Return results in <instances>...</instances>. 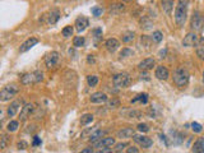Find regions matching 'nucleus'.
Masks as SVG:
<instances>
[{"label": "nucleus", "instance_id": "ea45409f", "mask_svg": "<svg viewBox=\"0 0 204 153\" xmlns=\"http://www.w3.org/2000/svg\"><path fill=\"white\" fill-rule=\"evenodd\" d=\"M128 116L130 119H141L142 117V112L141 111H137V110H133L128 114Z\"/></svg>", "mask_w": 204, "mask_h": 153}, {"label": "nucleus", "instance_id": "4468645a", "mask_svg": "<svg viewBox=\"0 0 204 153\" xmlns=\"http://www.w3.org/2000/svg\"><path fill=\"white\" fill-rule=\"evenodd\" d=\"M89 101L92 103H105L109 101V97L104 92H94L93 95H91Z\"/></svg>", "mask_w": 204, "mask_h": 153}, {"label": "nucleus", "instance_id": "09e8293b", "mask_svg": "<svg viewBox=\"0 0 204 153\" xmlns=\"http://www.w3.org/2000/svg\"><path fill=\"white\" fill-rule=\"evenodd\" d=\"M126 152H128V153H138V152H139V149H138V148H135V147H130V148H128V149H126Z\"/></svg>", "mask_w": 204, "mask_h": 153}, {"label": "nucleus", "instance_id": "f03ea898", "mask_svg": "<svg viewBox=\"0 0 204 153\" xmlns=\"http://www.w3.org/2000/svg\"><path fill=\"white\" fill-rule=\"evenodd\" d=\"M18 92H19V87H17L15 84H10V86L4 87L2 92H0V101L2 102L10 101Z\"/></svg>", "mask_w": 204, "mask_h": 153}, {"label": "nucleus", "instance_id": "4d7b16f0", "mask_svg": "<svg viewBox=\"0 0 204 153\" xmlns=\"http://www.w3.org/2000/svg\"><path fill=\"white\" fill-rule=\"evenodd\" d=\"M124 2H126V3H128V2H131V0H124Z\"/></svg>", "mask_w": 204, "mask_h": 153}, {"label": "nucleus", "instance_id": "9b49d317", "mask_svg": "<svg viewBox=\"0 0 204 153\" xmlns=\"http://www.w3.org/2000/svg\"><path fill=\"white\" fill-rule=\"evenodd\" d=\"M154 65H156V60L153 58H147L138 64V69L142 70V72H147V70L153 69Z\"/></svg>", "mask_w": 204, "mask_h": 153}, {"label": "nucleus", "instance_id": "58836bf2", "mask_svg": "<svg viewBox=\"0 0 204 153\" xmlns=\"http://www.w3.org/2000/svg\"><path fill=\"white\" fill-rule=\"evenodd\" d=\"M129 144L126 143V142H121V143H117V144H115V149H114V152H121L124 148H126Z\"/></svg>", "mask_w": 204, "mask_h": 153}, {"label": "nucleus", "instance_id": "49530a36", "mask_svg": "<svg viewBox=\"0 0 204 153\" xmlns=\"http://www.w3.org/2000/svg\"><path fill=\"white\" fill-rule=\"evenodd\" d=\"M32 145H33V147L41 145V139L39 138V136H35V138H33V143H32Z\"/></svg>", "mask_w": 204, "mask_h": 153}, {"label": "nucleus", "instance_id": "7c9ffc66", "mask_svg": "<svg viewBox=\"0 0 204 153\" xmlns=\"http://www.w3.org/2000/svg\"><path fill=\"white\" fill-rule=\"evenodd\" d=\"M151 38H152V41H153V42L159 43L161 41L163 40V35H162V32H161V31H154Z\"/></svg>", "mask_w": 204, "mask_h": 153}, {"label": "nucleus", "instance_id": "1a4fd4ad", "mask_svg": "<svg viewBox=\"0 0 204 153\" xmlns=\"http://www.w3.org/2000/svg\"><path fill=\"white\" fill-rule=\"evenodd\" d=\"M198 41H199L198 35L195 33V32H190V33H187L184 37V40H182V45H184L185 47H193V46L196 45Z\"/></svg>", "mask_w": 204, "mask_h": 153}, {"label": "nucleus", "instance_id": "aec40b11", "mask_svg": "<svg viewBox=\"0 0 204 153\" xmlns=\"http://www.w3.org/2000/svg\"><path fill=\"white\" fill-rule=\"evenodd\" d=\"M105 135H106V130H94V132L88 136V140L91 143H94V142L102 139Z\"/></svg>", "mask_w": 204, "mask_h": 153}, {"label": "nucleus", "instance_id": "b1692460", "mask_svg": "<svg viewBox=\"0 0 204 153\" xmlns=\"http://www.w3.org/2000/svg\"><path fill=\"white\" fill-rule=\"evenodd\" d=\"M60 18V12H59L57 9H54L49 13V17H47V22H49V24H55L56 22Z\"/></svg>", "mask_w": 204, "mask_h": 153}, {"label": "nucleus", "instance_id": "a878e982", "mask_svg": "<svg viewBox=\"0 0 204 153\" xmlns=\"http://www.w3.org/2000/svg\"><path fill=\"white\" fill-rule=\"evenodd\" d=\"M134 38H135V33L131 32V31H128V32H125V33L122 35L121 40H122V42H124V43H130V42L134 41Z\"/></svg>", "mask_w": 204, "mask_h": 153}, {"label": "nucleus", "instance_id": "f8f14e48", "mask_svg": "<svg viewBox=\"0 0 204 153\" xmlns=\"http://www.w3.org/2000/svg\"><path fill=\"white\" fill-rule=\"evenodd\" d=\"M154 76L159 80H167L168 76H170V72L168 69L163 67V65H159V67L156 68V72H154Z\"/></svg>", "mask_w": 204, "mask_h": 153}, {"label": "nucleus", "instance_id": "cd10ccee", "mask_svg": "<svg viewBox=\"0 0 204 153\" xmlns=\"http://www.w3.org/2000/svg\"><path fill=\"white\" fill-rule=\"evenodd\" d=\"M93 121V115L92 114H84L82 117H80V124L82 125H88Z\"/></svg>", "mask_w": 204, "mask_h": 153}, {"label": "nucleus", "instance_id": "9d476101", "mask_svg": "<svg viewBox=\"0 0 204 153\" xmlns=\"http://www.w3.org/2000/svg\"><path fill=\"white\" fill-rule=\"evenodd\" d=\"M114 144H115V138H112V136H105V138L94 142L93 147L94 148H106V147H112Z\"/></svg>", "mask_w": 204, "mask_h": 153}, {"label": "nucleus", "instance_id": "37998d69", "mask_svg": "<svg viewBox=\"0 0 204 153\" xmlns=\"http://www.w3.org/2000/svg\"><path fill=\"white\" fill-rule=\"evenodd\" d=\"M102 8H98V7H94V8H92V14L93 15H96V17H100V15H102Z\"/></svg>", "mask_w": 204, "mask_h": 153}, {"label": "nucleus", "instance_id": "7ed1b4c3", "mask_svg": "<svg viewBox=\"0 0 204 153\" xmlns=\"http://www.w3.org/2000/svg\"><path fill=\"white\" fill-rule=\"evenodd\" d=\"M112 83L116 88H125L130 84V75L126 73H119L115 74L114 78H112Z\"/></svg>", "mask_w": 204, "mask_h": 153}, {"label": "nucleus", "instance_id": "f3484780", "mask_svg": "<svg viewBox=\"0 0 204 153\" xmlns=\"http://www.w3.org/2000/svg\"><path fill=\"white\" fill-rule=\"evenodd\" d=\"M20 83L23 86H29L36 83V78H35V73H26L20 76Z\"/></svg>", "mask_w": 204, "mask_h": 153}, {"label": "nucleus", "instance_id": "393cba45", "mask_svg": "<svg viewBox=\"0 0 204 153\" xmlns=\"http://www.w3.org/2000/svg\"><path fill=\"white\" fill-rule=\"evenodd\" d=\"M195 52H196V56L200 60H204V40L203 38L198 41V43L195 45Z\"/></svg>", "mask_w": 204, "mask_h": 153}, {"label": "nucleus", "instance_id": "ddd939ff", "mask_svg": "<svg viewBox=\"0 0 204 153\" xmlns=\"http://www.w3.org/2000/svg\"><path fill=\"white\" fill-rule=\"evenodd\" d=\"M74 26H76L77 32L82 33V32L87 30V27L89 26V20L85 18V17H78V18L76 19V23H74Z\"/></svg>", "mask_w": 204, "mask_h": 153}, {"label": "nucleus", "instance_id": "473e14b6", "mask_svg": "<svg viewBox=\"0 0 204 153\" xmlns=\"http://www.w3.org/2000/svg\"><path fill=\"white\" fill-rule=\"evenodd\" d=\"M137 101H141L142 103H144V105H146V103L148 102V95H147V93H142V95L137 96L135 98H133V100H131V103H135Z\"/></svg>", "mask_w": 204, "mask_h": 153}, {"label": "nucleus", "instance_id": "f704fd0d", "mask_svg": "<svg viewBox=\"0 0 204 153\" xmlns=\"http://www.w3.org/2000/svg\"><path fill=\"white\" fill-rule=\"evenodd\" d=\"M133 54H134V51L131 50V48H129V47H124V48H122V50L120 51V58H121V59H124V58L133 56Z\"/></svg>", "mask_w": 204, "mask_h": 153}, {"label": "nucleus", "instance_id": "4be33fe9", "mask_svg": "<svg viewBox=\"0 0 204 153\" xmlns=\"http://www.w3.org/2000/svg\"><path fill=\"white\" fill-rule=\"evenodd\" d=\"M194 153H204V138H199L194 142L193 144V149Z\"/></svg>", "mask_w": 204, "mask_h": 153}, {"label": "nucleus", "instance_id": "8fccbe9b", "mask_svg": "<svg viewBox=\"0 0 204 153\" xmlns=\"http://www.w3.org/2000/svg\"><path fill=\"white\" fill-rule=\"evenodd\" d=\"M109 152H112V149L110 148V147H106V148H101L98 151V153H109Z\"/></svg>", "mask_w": 204, "mask_h": 153}, {"label": "nucleus", "instance_id": "e433bc0d", "mask_svg": "<svg viewBox=\"0 0 204 153\" xmlns=\"http://www.w3.org/2000/svg\"><path fill=\"white\" fill-rule=\"evenodd\" d=\"M191 129H193V132H194V133H202L203 132V126L199 123H196V121L191 123Z\"/></svg>", "mask_w": 204, "mask_h": 153}, {"label": "nucleus", "instance_id": "3c124183", "mask_svg": "<svg viewBox=\"0 0 204 153\" xmlns=\"http://www.w3.org/2000/svg\"><path fill=\"white\" fill-rule=\"evenodd\" d=\"M187 3H189V0H179V5H184V7H187Z\"/></svg>", "mask_w": 204, "mask_h": 153}, {"label": "nucleus", "instance_id": "2f4dec72", "mask_svg": "<svg viewBox=\"0 0 204 153\" xmlns=\"http://www.w3.org/2000/svg\"><path fill=\"white\" fill-rule=\"evenodd\" d=\"M87 83L89 87H96L98 84V76L97 75H88L87 76Z\"/></svg>", "mask_w": 204, "mask_h": 153}, {"label": "nucleus", "instance_id": "4c0bfd02", "mask_svg": "<svg viewBox=\"0 0 204 153\" xmlns=\"http://www.w3.org/2000/svg\"><path fill=\"white\" fill-rule=\"evenodd\" d=\"M137 129H138L141 133H148V132H149V126H148V125H147L146 123H141V124H138Z\"/></svg>", "mask_w": 204, "mask_h": 153}, {"label": "nucleus", "instance_id": "6ab92c4d", "mask_svg": "<svg viewBox=\"0 0 204 153\" xmlns=\"http://www.w3.org/2000/svg\"><path fill=\"white\" fill-rule=\"evenodd\" d=\"M134 134H135V133H134V129H131V128H122L121 130L117 132V138H120V139L131 138Z\"/></svg>", "mask_w": 204, "mask_h": 153}, {"label": "nucleus", "instance_id": "79ce46f5", "mask_svg": "<svg viewBox=\"0 0 204 153\" xmlns=\"http://www.w3.org/2000/svg\"><path fill=\"white\" fill-rule=\"evenodd\" d=\"M17 148H18L19 151H24V149L28 148V143H27V142H24V140H20V142H18Z\"/></svg>", "mask_w": 204, "mask_h": 153}, {"label": "nucleus", "instance_id": "a19ab883", "mask_svg": "<svg viewBox=\"0 0 204 153\" xmlns=\"http://www.w3.org/2000/svg\"><path fill=\"white\" fill-rule=\"evenodd\" d=\"M35 78H36V83H40V82L44 80V73L37 70V72H35Z\"/></svg>", "mask_w": 204, "mask_h": 153}, {"label": "nucleus", "instance_id": "39448f33", "mask_svg": "<svg viewBox=\"0 0 204 153\" xmlns=\"http://www.w3.org/2000/svg\"><path fill=\"white\" fill-rule=\"evenodd\" d=\"M186 7H184V5H178L175 9V22H176V24H178L179 27H182L185 24V20H186Z\"/></svg>", "mask_w": 204, "mask_h": 153}, {"label": "nucleus", "instance_id": "603ef678", "mask_svg": "<svg viewBox=\"0 0 204 153\" xmlns=\"http://www.w3.org/2000/svg\"><path fill=\"white\" fill-rule=\"evenodd\" d=\"M94 151H93V148H84V149H82V153H93Z\"/></svg>", "mask_w": 204, "mask_h": 153}, {"label": "nucleus", "instance_id": "c9c22d12", "mask_svg": "<svg viewBox=\"0 0 204 153\" xmlns=\"http://www.w3.org/2000/svg\"><path fill=\"white\" fill-rule=\"evenodd\" d=\"M120 106V101L117 100V98H111V100L107 101V107L109 108H116V107H119Z\"/></svg>", "mask_w": 204, "mask_h": 153}, {"label": "nucleus", "instance_id": "f257e3e1", "mask_svg": "<svg viewBox=\"0 0 204 153\" xmlns=\"http://www.w3.org/2000/svg\"><path fill=\"white\" fill-rule=\"evenodd\" d=\"M172 78H174V83L180 87V88H184V87L187 86V83H189V78H190V74L189 72L185 69V68H178L174 72V75H172Z\"/></svg>", "mask_w": 204, "mask_h": 153}, {"label": "nucleus", "instance_id": "20e7f679", "mask_svg": "<svg viewBox=\"0 0 204 153\" xmlns=\"http://www.w3.org/2000/svg\"><path fill=\"white\" fill-rule=\"evenodd\" d=\"M190 27L194 32H200L204 28V17L200 14V12H194L191 17V22H190Z\"/></svg>", "mask_w": 204, "mask_h": 153}, {"label": "nucleus", "instance_id": "864d4df0", "mask_svg": "<svg viewBox=\"0 0 204 153\" xmlns=\"http://www.w3.org/2000/svg\"><path fill=\"white\" fill-rule=\"evenodd\" d=\"M141 76H142V79H143V78H144V79H146V80H148V79H149V78H148V76H149V75H148L147 73H143V74H142Z\"/></svg>", "mask_w": 204, "mask_h": 153}, {"label": "nucleus", "instance_id": "a211bd4d", "mask_svg": "<svg viewBox=\"0 0 204 153\" xmlns=\"http://www.w3.org/2000/svg\"><path fill=\"white\" fill-rule=\"evenodd\" d=\"M19 106H20V101H14L10 103V106L8 107V110H7V115L9 117H13L17 115L18 110H19Z\"/></svg>", "mask_w": 204, "mask_h": 153}, {"label": "nucleus", "instance_id": "c03bdc74", "mask_svg": "<svg viewBox=\"0 0 204 153\" xmlns=\"http://www.w3.org/2000/svg\"><path fill=\"white\" fill-rule=\"evenodd\" d=\"M141 23H142V28H144V30H148V28H151V22H149V20H147L146 18H144V19H142V22H141Z\"/></svg>", "mask_w": 204, "mask_h": 153}, {"label": "nucleus", "instance_id": "bb28decb", "mask_svg": "<svg viewBox=\"0 0 204 153\" xmlns=\"http://www.w3.org/2000/svg\"><path fill=\"white\" fill-rule=\"evenodd\" d=\"M19 128V123L17 121V120H10L9 124L7 125V130L9 133H14V132H17Z\"/></svg>", "mask_w": 204, "mask_h": 153}, {"label": "nucleus", "instance_id": "de8ad7c7", "mask_svg": "<svg viewBox=\"0 0 204 153\" xmlns=\"http://www.w3.org/2000/svg\"><path fill=\"white\" fill-rule=\"evenodd\" d=\"M87 61H88V64H94V63H96L94 55H88V56H87Z\"/></svg>", "mask_w": 204, "mask_h": 153}, {"label": "nucleus", "instance_id": "412c9836", "mask_svg": "<svg viewBox=\"0 0 204 153\" xmlns=\"http://www.w3.org/2000/svg\"><path fill=\"white\" fill-rule=\"evenodd\" d=\"M124 10H125V5L121 3H114V4H111V7H110V13L114 15L120 14L124 12Z\"/></svg>", "mask_w": 204, "mask_h": 153}, {"label": "nucleus", "instance_id": "0eeeda50", "mask_svg": "<svg viewBox=\"0 0 204 153\" xmlns=\"http://www.w3.org/2000/svg\"><path fill=\"white\" fill-rule=\"evenodd\" d=\"M133 140L138 143L139 145L142 147V148H149L152 144H153V140L149 138V136H146V135H139V134H134L133 135Z\"/></svg>", "mask_w": 204, "mask_h": 153}, {"label": "nucleus", "instance_id": "72a5a7b5", "mask_svg": "<svg viewBox=\"0 0 204 153\" xmlns=\"http://www.w3.org/2000/svg\"><path fill=\"white\" fill-rule=\"evenodd\" d=\"M9 144V136L7 134H3L0 138V149H5Z\"/></svg>", "mask_w": 204, "mask_h": 153}, {"label": "nucleus", "instance_id": "5fc2aeb1", "mask_svg": "<svg viewBox=\"0 0 204 153\" xmlns=\"http://www.w3.org/2000/svg\"><path fill=\"white\" fill-rule=\"evenodd\" d=\"M159 55H161L159 58H165V55H166V50H163V51H161V52H159Z\"/></svg>", "mask_w": 204, "mask_h": 153}, {"label": "nucleus", "instance_id": "a18cd8bd", "mask_svg": "<svg viewBox=\"0 0 204 153\" xmlns=\"http://www.w3.org/2000/svg\"><path fill=\"white\" fill-rule=\"evenodd\" d=\"M93 36H94L96 40H100V38L102 37V30L101 28H96L93 31Z\"/></svg>", "mask_w": 204, "mask_h": 153}, {"label": "nucleus", "instance_id": "c756f323", "mask_svg": "<svg viewBox=\"0 0 204 153\" xmlns=\"http://www.w3.org/2000/svg\"><path fill=\"white\" fill-rule=\"evenodd\" d=\"M73 32H74V28H73V26H66V27H64L63 31H61V35L68 38V37H70L73 36Z\"/></svg>", "mask_w": 204, "mask_h": 153}, {"label": "nucleus", "instance_id": "6e6d98bb", "mask_svg": "<svg viewBox=\"0 0 204 153\" xmlns=\"http://www.w3.org/2000/svg\"><path fill=\"white\" fill-rule=\"evenodd\" d=\"M203 83H204V72H203Z\"/></svg>", "mask_w": 204, "mask_h": 153}, {"label": "nucleus", "instance_id": "c85d7f7f", "mask_svg": "<svg viewBox=\"0 0 204 153\" xmlns=\"http://www.w3.org/2000/svg\"><path fill=\"white\" fill-rule=\"evenodd\" d=\"M84 43H85V38H84V37H82V36L74 37L73 45L76 46V47H82V46H84Z\"/></svg>", "mask_w": 204, "mask_h": 153}, {"label": "nucleus", "instance_id": "6e6552de", "mask_svg": "<svg viewBox=\"0 0 204 153\" xmlns=\"http://www.w3.org/2000/svg\"><path fill=\"white\" fill-rule=\"evenodd\" d=\"M35 111V103H26V105L22 107V110H20V114H19V119L20 121H26L28 117H31V115L33 114Z\"/></svg>", "mask_w": 204, "mask_h": 153}, {"label": "nucleus", "instance_id": "dca6fc26", "mask_svg": "<svg viewBox=\"0 0 204 153\" xmlns=\"http://www.w3.org/2000/svg\"><path fill=\"white\" fill-rule=\"evenodd\" d=\"M105 46L107 48V51L115 52L117 48L120 47V42H119V40H116V38H109V40H106Z\"/></svg>", "mask_w": 204, "mask_h": 153}, {"label": "nucleus", "instance_id": "423d86ee", "mask_svg": "<svg viewBox=\"0 0 204 153\" xmlns=\"http://www.w3.org/2000/svg\"><path fill=\"white\" fill-rule=\"evenodd\" d=\"M59 59H60V54H59L57 51H51L50 54H47L46 58H45V65H46V68H54V67H56V64L59 63Z\"/></svg>", "mask_w": 204, "mask_h": 153}, {"label": "nucleus", "instance_id": "2eb2a0df", "mask_svg": "<svg viewBox=\"0 0 204 153\" xmlns=\"http://www.w3.org/2000/svg\"><path fill=\"white\" fill-rule=\"evenodd\" d=\"M37 43H39V40H37L36 37H29L28 40H26L22 45H20V47H19V51L20 52H26V51H28V50H31L33 46H36Z\"/></svg>", "mask_w": 204, "mask_h": 153}, {"label": "nucleus", "instance_id": "5701e85b", "mask_svg": "<svg viewBox=\"0 0 204 153\" xmlns=\"http://www.w3.org/2000/svg\"><path fill=\"white\" fill-rule=\"evenodd\" d=\"M161 7L166 14H171L174 9V0H161Z\"/></svg>", "mask_w": 204, "mask_h": 153}]
</instances>
